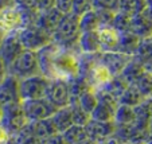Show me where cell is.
I'll return each instance as SVG.
<instances>
[{
    "label": "cell",
    "instance_id": "obj_1",
    "mask_svg": "<svg viewBox=\"0 0 152 144\" xmlns=\"http://www.w3.org/2000/svg\"><path fill=\"white\" fill-rule=\"evenodd\" d=\"M38 57L40 74L45 75L47 80H62L69 82L80 73V54L62 49L53 42L38 51Z\"/></svg>",
    "mask_w": 152,
    "mask_h": 144
},
{
    "label": "cell",
    "instance_id": "obj_2",
    "mask_svg": "<svg viewBox=\"0 0 152 144\" xmlns=\"http://www.w3.org/2000/svg\"><path fill=\"white\" fill-rule=\"evenodd\" d=\"M80 37H81V30H80L78 16L69 12V14L63 15L57 30L53 34V43H55L57 46L62 47V49L75 51L80 54V50H78Z\"/></svg>",
    "mask_w": 152,
    "mask_h": 144
},
{
    "label": "cell",
    "instance_id": "obj_3",
    "mask_svg": "<svg viewBox=\"0 0 152 144\" xmlns=\"http://www.w3.org/2000/svg\"><path fill=\"white\" fill-rule=\"evenodd\" d=\"M8 74L14 75L18 80H23V78L40 74L38 53L31 51V50H24L14 61V64L8 67Z\"/></svg>",
    "mask_w": 152,
    "mask_h": 144
},
{
    "label": "cell",
    "instance_id": "obj_4",
    "mask_svg": "<svg viewBox=\"0 0 152 144\" xmlns=\"http://www.w3.org/2000/svg\"><path fill=\"white\" fill-rule=\"evenodd\" d=\"M30 121L24 115L22 102H14L1 107V118L0 125L7 131L11 136L16 135L20 129H23Z\"/></svg>",
    "mask_w": 152,
    "mask_h": 144
},
{
    "label": "cell",
    "instance_id": "obj_5",
    "mask_svg": "<svg viewBox=\"0 0 152 144\" xmlns=\"http://www.w3.org/2000/svg\"><path fill=\"white\" fill-rule=\"evenodd\" d=\"M20 43L23 46L24 50H31V51H40L46 46H49L53 42V37L47 34L46 31H43L35 24H30V26L23 27L22 30L18 31Z\"/></svg>",
    "mask_w": 152,
    "mask_h": 144
},
{
    "label": "cell",
    "instance_id": "obj_6",
    "mask_svg": "<svg viewBox=\"0 0 152 144\" xmlns=\"http://www.w3.org/2000/svg\"><path fill=\"white\" fill-rule=\"evenodd\" d=\"M47 85H49V80L42 74L19 80L20 100L27 101V100L43 98L45 94H46Z\"/></svg>",
    "mask_w": 152,
    "mask_h": 144
},
{
    "label": "cell",
    "instance_id": "obj_7",
    "mask_svg": "<svg viewBox=\"0 0 152 144\" xmlns=\"http://www.w3.org/2000/svg\"><path fill=\"white\" fill-rule=\"evenodd\" d=\"M97 94V105H96L94 110L92 112L90 117L92 120L97 121H113L115 118V113L118 107V100L110 96L105 90H98L96 92Z\"/></svg>",
    "mask_w": 152,
    "mask_h": 144
},
{
    "label": "cell",
    "instance_id": "obj_8",
    "mask_svg": "<svg viewBox=\"0 0 152 144\" xmlns=\"http://www.w3.org/2000/svg\"><path fill=\"white\" fill-rule=\"evenodd\" d=\"M22 107H23L24 115L28 121H39L50 118L57 110V108L45 97L37 98V100L22 101Z\"/></svg>",
    "mask_w": 152,
    "mask_h": 144
},
{
    "label": "cell",
    "instance_id": "obj_9",
    "mask_svg": "<svg viewBox=\"0 0 152 144\" xmlns=\"http://www.w3.org/2000/svg\"><path fill=\"white\" fill-rule=\"evenodd\" d=\"M45 98L50 101L57 109L69 107L70 104V90L69 82L62 80H49Z\"/></svg>",
    "mask_w": 152,
    "mask_h": 144
},
{
    "label": "cell",
    "instance_id": "obj_10",
    "mask_svg": "<svg viewBox=\"0 0 152 144\" xmlns=\"http://www.w3.org/2000/svg\"><path fill=\"white\" fill-rule=\"evenodd\" d=\"M24 27V20L22 12L16 4H10L3 11H0V30L6 34L18 32Z\"/></svg>",
    "mask_w": 152,
    "mask_h": 144
},
{
    "label": "cell",
    "instance_id": "obj_11",
    "mask_svg": "<svg viewBox=\"0 0 152 144\" xmlns=\"http://www.w3.org/2000/svg\"><path fill=\"white\" fill-rule=\"evenodd\" d=\"M23 51L24 49L20 43L18 32H11V34L4 35L3 40L0 43V58L4 61L7 67L11 66L14 64V61Z\"/></svg>",
    "mask_w": 152,
    "mask_h": 144
},
{
    "label": "cell",
    "instance_id": "obj_12",
    "mask_svg": "<svg viewBox=\"0 0 152 144\" xmlns=\"http://www.w3.org/2000/svg\"><path fill=\"white\" fill-rule=\"evenodd\" d=\"M115 75L109 72V69L102 65L100 62V59L93 65V67L90 69L89 74H88V82H89L90 88H92L94 92H98V90H102L105 89V86L109 84L112 78Z\"/></svg>",
    "mask_w": 152,
    "mask_h": 144
},
{
    "label": "cell",
    "instance_id": "obj_13",
    "mask_svg": "<svg viewBox=\"0 0 152 144\" xmlns=\"http://www.w3.org/2000/svg\"><path fill=\"white\" fill-rule=\"evenodd\" d=\"M85 131L88 137L98 143L104 139L115 135L116 124L113 121H97L90 118V121L85 125Z\"/></svg>",
    "mask_w": 152,
    "mask_h": 144
},
{
    "label": "cell",
    "instance_id": "obj_14",
    "mask_svg": "<svg viewBox=\"0 0 152 144\" xmlns=\"http://www.w3.org/2000/svg\"><path fill=\"white\" fill-rule=\"evenodd\" d=\"M14 102H22L19 93V80L8 74L0 84V107Z\"/></svg>",
    "mask_w": 152,
    "mask_h": 144
},
{
    "label": "cell",
    "instance_id": "obj_15",
    "mask_svg": "<svg viewBox=\"0 0 152 144\" xmlns=\"http://www.w3.org/2000/svg\"><path fill=\"white\" fill-rule=\"evenodd\" d=\"M63 15L65 14H62L55 7H51V8L45 10V11H39L37 20H35V26H38L39 29H42L43 31H46L47 34H50L53 37Z\"/></svg>",
    "mask_w": 152,
    "mask_h": 144
},
{
    "label": "cell",
    "instance_id": "obj_16",
    "mask_svg": "<svg viewBox=\"0 0 152 144\" xmlns=\"http://www.w3.org/2000/svg\"><path fill=\"white\" fill-rule=\"evenodd\" d=\"M131 59H132V57L118 51L100 53V62L105 65L113 75H120Z\"/></svg>",
    "mask_w": 152,
    "mask_h": 144
},
{
    "label": "cell",
    "instance_id": "obj_17",
    "mask_svg": "<svg viewBox=\"0 0 152 144\" xmlns=\"http://www.w3.org/2000/svg\"><path fill=\"white\" fill-rule=\"evenodd\" d=\"M120 31L115 29L113 26H100L97 30V35L100 39L101 53L106 51H116L120 39Z\"/></svg>",
    "mask_w": 152,
    "mask_h": 144
},
{
    "label": "cell",
    "instance_id": "obj_18",
    "mask_svg": "<svg viewBox=\"0 0 152 144\" xmlns=\"http://www.w3.org/2000/svg\"><path fill=\"white\" fill-rule=\"evenodd\" d=\"M78 50H80V54H98V53H101L97 31L81 32L80 40H78Z\"/></svg>",
    "mask_w": 152,
    "mask_h": 144
},
{
    "label": "cell",
    "instance_id": "obj_19",
    "mask_svg": "<svg viewBox=\"0 0 152 144\" xmlns=\"http://www.w3.org/2000/svg\"><path fill=\"white\" fill-rule=\"evenodd\" d=\"M129 31L135 34L137 38H140V39L152 38V19H149L144 14L136 15V16L132 18Z\"/></svg>",
    "mask_w": 152,
    "mask_h": 144
},
{
    "label": "cell",
    "instance_id": "obj_20",
    "mask_svg": "<svg viewBox=\"0 0 152 144\" xmlns=\"http://www.w3.org/2000/svg\"><path fill=\"white\" fill-rule=\"evenodd\" d=\"M140 38H137L135 34H132L131 31H125L120 34V39H118L117 50L116 51L126 54L129 57H133L137 50L139 45H140Z\"/></svg>",
    "mask_w": 152,
    "mask_h": 144
},
{
    "label": "cell",
    "instance_id": "obj_21",
    "mask_svg": "<svg viewBox=\"0 0 152 144\" xmlns=\"http://www.w3.org/2000/svg\"><path fill=\"white\" fill-rule=\"evenodd\" d=\"M51 121L58 133H63L66 129H69L73 125V117H72L70 107H63L57 109L54 115L51 116Z\"/></svg>",
    "mask_w": 152,
    "mask_h": 144
},
{
    "label": "cell",
    "instance_id": "obj_22",
    "mask_svg": "<svg viewBox=\"0 0 152 144\" xmlns=\"http://www.w3.org/2000/svg\"><path fill=\"white\" fill-rule=\"evenodd\" d=\"M144 72H145V70H144L143 64L132 57V59L128 62V65H126L125 69L121 72L120 75L125 80V82L128 85H133L136 82V80H137Z\"/></svg>",
    "mask_w": 152,
    "mask_h": 144
},
{
    "label": "cell",
    "instance_id": "obj_23",
    "mask_svg": "<svg viewBox=\"0 0 152 144\" xmlns=\"http://www.w3.org/2000/svg\"><path fill=\"white\" fill-rule=\"evenodd\" d=\"M30 123H31V127L34 129V133L37 135V137L40 141L55 135V133H58L54 124H53L51 117L45 118V120H39V121H30Z\"/></svg>",
    "mask_w": 152,
    "mask_h": 144
},
{
    "label": "cell",
    "instance_id": "obj_24",
    "mask_svg": "<svg viewBox=\"0 0 152 144\" xmlns=\"http://www.w3.org/2000/svg\"><path fill=\"white\" fill-rule=\"evenodd\" d=\"M89 82H88V78L82 77V75H77L75 78H73L72 81H69V90H70V102H74L77 101L81 96L85 92L90 90Z\"/></svg>",
    "mask_w": 152,
    "mask_h": 144
},
{
    "label": "cell",
    "instance_id": "obj_25",
    "mask_svg": "<svg viewBox=\"0 0 152 144\" xmlns=\"http://www.w3.org/2000/svg\"><path fill=\"white\" fill-rule=\"evenodd\" d=\"M78 22H80L81 32L97 31L101 26L100 18H98L97 12H96L94 10H90V11L85 12L83 15H81V16L78 18Z\"/></svg>",
    "mask_w": 152,
    "mask_h": 144
},
{
    "label": "cell",
    "instance_id": "obj_26",
    "mask_svg": "<svg viewBox=\"0 0 152 144\" xmlns=\"http://www.w3.org/2000/svg\"><path fill=\"white\" fill-rule=\"evenodd\" d=\"M135 110V123L148 127L149 118L152 117V98H145L143 102L133 108Z\"/></svg>",
    "mask_w": 152,
    "mask_h": 144
},
{
    "label": "cell",
    "instance_id": "obj_27",
    "mask_svg": "<svg viewBox=\"0 0 152 144\" xmlns=\"http://www.w3.org/2000/svg\"><path fill=\"white\" fill-rule=\"evenodd\" d=\"M144 100H145V97H144V96L141 94L133 85H129V86L125 89V92L120 96V98H118V104L135 108V107H137L140 102H143Z\"/></svg>",
    "mask_w": 152,
    "mask_h": 144
},
{
    "label": "cell",
    "instance_id": "obj_28",
    "mask_svg": "<svg viewBox=\"0 0 152 144\" xmlns=\"http://www.w3.org/2000/svg\"><path fill=\"white\" fill-rule=\"evenodd\" d=\"M145 3L147 0H118V11L133 18L143 14L145 10Z\"/></svg>",
    "mask_w": 152,
    "mask_h": 144
},
{
    "label": "cell",
    "instance_id": "obj_29",
    "mask_svg": "<svg viewBox=\"0 0 152 144\" xmlns=\"http://www.w3.org/2000/svg\"><path fill=\"white\" fill-rule=\"evenodd\" d=\"M113 123L116 125H131L135 123V110L133 108L126 107V105L118 104L117 110L115 113Z\"/></svg>",
    "mask_w": 152,
    "mask_h": 144
},
{
    "label": "cell",
    "instance_id": "obj_30",
    "mask_svg": "<svg viewBox=\"0 0 152 144\" xmlns=\"http://www.w3.org/2000/svg\"><path fill=\"white\" fill-rule=\"evenodd\" d=\"M12 141H14V144H40L42 143L34 133L31 123H28L23 129H20L16 135L12 136Z\"/></svg>",
    "mask_w": 152,
    "mask_h": 144
},
{
    "label": "cell",
    "instance_id": "obj_31",
    "mask_svg": "<svg viewBox=\"0 0 152 144\" xmlns=\"http://www.w3.org/2000/svg\"><path fill=\"white\" fill-rule=\"evenodd\" d=\"M133 58L137 59L139 62H141L143 65L148 61H152V38L140 40V45H139Z\"/></svg>",
    "mask_w": 152,
    "mask_h": 144
},
{
    "label": "cell",
    "instance_id": "obj_32",
    "mask_svg": "<svg viewBox=\"0 0 152 144\" xmlns=\"http://www.w3.org/2000/svg\"><path fill=\"white\" fill-rule=\"evenodd\" d=\"M62 136L65 139V141H66V144H77L80 141H82L83 139L88 137L85 127H80V125H74V124L69 129L65 131L62 133Z\"/></svg>",
    "mask_w": 152,
    "mask_h": 144
},
{
    "label": "cell",
    "instance_id": "obj_33",
    "mask_svg": "<svg viewBox=\"0 0 152 144\" xmlns=\"http://www.w3.org/2000/svg\"><path fill=\"white\" fill-rule=\"evenodd\" d=\"M129 85L125 82V80H124L121 75H115V77L112 78V81H110L109 84L105 86V92H108L110 96H113L115 98H120V96L123 94L124 92H125V89L128 88Z\"/></svg>",
    "mask_w": 152,
    "mask_h": 144
},
{
    "label": "cell",
    "instance_id": "obj_34",
    "mask_svg": "<svg viewBox=\"0 0 152 144\" xmlns=\"http://www.w3.org/2000/svg\"><path fill=\"white\" fill-rule=\"evenodd\" d=\"M133 86H135L145 98H151L152 97V73L144 72L143 74L136 80Z\"/></svg>",
    "mask_w": 152,
    "mask_h": 144
},
{
    "label": "cell",
    "instance_id": "obj_35",
    "mask_svg": "<svg viewBox=\"0 0 152 144\" xmlns=\"http://www.w3.org/2000/svg\"><path fill=\"white\" fill-rule=\"evenodd\" d=\"M70 110H72V117H73V124L74 125H80V127H85L88 123L90 121V115L88 112L82 109V108L78 105L77 101L74 102H70L69 104Z\"/></svg>",
    "mask_w": 152,
    "mask_h": 144
},
{
    "label": "cell",
    "instance_id": "obj_36",
    "mask_svg": "<svg viewBox=\"0 0 152 144\" xmlns=\"http://www.w3.org/2000/svg\"><path fill=\"white\" fill-rule=\"evenodd\" d=\"M77 102L85 112H88L89 115H92V112L94 110L96 105H97V102H98L97 94H96V92L93 89H90V90H88V92L83 93V94L77 100Z\"/></svg>",
    "mask_w": 152,
    "mask_h": 144
},
{
    "label": "cell",
    "instance_id": "obj_37",
    "mask_svg": "<svg viewBox=\"0 0 152 144\" xmlns=\"http://www.w3.org/2000/svg\"><path fill=\"white\" fill-rule=\"evenodd\" d=\"M131 22H132V16L124 14V12L117 11L115 14V18H113L112 26L115 27L117 31L120 32H125L131 30Z\"/></svg>",
    "mask_w": 152,
    "mask_h": 144
},
{
    "label": "cell",
    "instance_id": "obj_38",
    "mask_svg": "<svg viewBox=\"0 0 152 144\" xmlns=\"http://www.w3.org/2000/svg\"><path fill=\"white\" fill-rule=\"evenodd\" d=\"M93 10L96 11H118V0H93Z\"/></svg>",
    "mask_w": 152,
    "mask_h": 144
},
{
    "label": "cell",
    "instance_id": "obj_39",
    "mask_svg": "<svg viewBox=\"0 0 152 144\" xmlns=\"http://www.w3.org/2000/svg\"><path fill=\"white\" fill-rule=\"evenodd\" d=\"M93 10V0H73L72 14L80 18L85 12Z\"/></svg>",
    "mask_w": 152,
    "mask_h": 144
},
{
    "label": "cell",
    "instance_id": "obj_40",
    "mask_svg": "<svg viewBox=\"0 0 152 144\" xmlns=\"http://www.w3.org/2000/svg\"><path fill=\"white\" fill-rule=\"evenodd\" d=\"M18 3H24L37 11H45L55 6V0H20Z\"/></svg>",
    "mask_w": 152,
    "mask_h": 144
},
{
    "label": "cell",
    "instance_id": "obj_41",
    "mask_svg": "<svg viewBox=\"0 0 152 144\" xmlns=\"http://www.w3.org/2000/svg\"><path fill=\"white\" fill-rule=\"evenodd\" d=\"M55 8L59 10L62 14H69L72 12L73 0H55Z\"/></svg>",
    "mask_w": 152,
    "mask_h": 144
},
{
    "label": "cell",
    "instance_id": "obj_42",
    "mask_svg": "<svg viewBox=\"0 0 152 144\" xmlns=\"http://www.w3.org/2000/svg\"><path fill=\"white\" fill-rule=\"evenodd\" d=\"M40 144H66V141H65V139H63L62 133H55V135H53V136H50V137L42 140Z\"/></svg>",
    "mask_w": 152,
    "mask_h": 144
},
{
    "label": "cell",
    "instance_id": "obj_43",
    "mask_svg": "<svg viewBox=\"0 0 152 144\" xmlns=\"http://www.w3.org/2000/svg\"><path fill=\"white\" fill-rule=\"evenodd\" d=\"M11 140H12V136L0 125V144H7Z\"/></svg>",
    "mask_w": 152,
    "mask_h": 144
},
{
    "label": "cell",
    "instance_id": "obj_44",
    "mask_svg": "<svg viewBox=\"0 0 152 144\" xmlns=\"http://www.w3.org/2000/svg\"><path fill=\"white\" fill-rule=\"evenodd\" d=\"M8 75V67L4 64V61L0 58V84L6 80V77Z\"/></svg>",
    "mask_w": 152,
    "mask_h": 144
},
{
    "label": "cell",
    "instance_id": "obj_45",
    "mask_svg": "<svg viewBox=\"0 0 152 144\" xmlns=\"http://www.w3.org/2000/svg\"><path fill=\"white\" fill-rule=\"evenodd\" d=\"M145 16H148L149 19H152V0H147L145 3V10L143 12Z\"/></svg>",
    "mask_w": 152,
    "mask_h": 144
},
{
    "label": "cell",
    "instance_id": "obj_46",
    "mask_svg": "<svg viewBox=\"0 0 152 144\" xmlns=\"http://www.w3.org/2000/svg\"><path fill=\"white\" fill-rule=\"evenodd\" d=\"M10 4H14V1H12V0H0V11H3Z\"/></svg>",
    "mask_w": 152,
    "mask_h": 144
},
{
    "label": "cell",
    "instance_id": "obj_47",
    "mask_svg": "<svg viewBox=\"0 0 152 144\" xmlns=\"http://www.w3.org/2000/svg\"><path fill=\"white\" fill-rule=\"evenodd\" d=\"M143 66H144V70H145V72L152 73V61H148V62H145Z\"/></svg>",
    "mask_w": 152,
    "mask_h": 144
},
{
    "label": "cell",
    "instance_id": "obj_48",
    "mask_svg": "<svg viewBox=\"0 0 152 144\" xmlns=\"http://www.w3.org/2000/svg\"><path fill=\"white\" fill-rule=\"evenodd\" d=\"M77 144H97V143H96V141H93L92 139L86 137V139H83L82 141H80V143H77Z\"/></svg>",
    "mask_w": 152,
    "mask_h": 144
},
{
    "label": "cell",
    "instance_id": "obj_49",
    "mask_svg": "<svg viewBox=\"0 0 152 144\" xmlns=\"http://www.w3.org/2000/svg\"><path fill=\"white\" fill-rule=\"evenodd\" d=\"M148 129H149V135L152 137V117L149 118V123H148Z\"/></svg>",
    "mask_w": 152,
    "mask_h": 144
},
{
    "label": "cell",
    "instance_id": "obj_50",
    "mask_svg": "<svg viewBox=\"0 0 152 144\" xmlns=\"http://www.w3.org/2000/svg\"><path fill=\"white\" fill-rule=\"evenodd\" d=\"M3 38H4V32L0 30V43H1V40H3Z\"/></svg>",
    "mask_w": 152,
    "mask_h": 144
},
{
    "label": "cell",
    "instance_id": "obj_51",
    "mask_svg": "<svg viewBox=\"0 0 152 144\" xmlns=\"http://www.w3.org/2000/svg\"><path fill=\"white\" fill-rule=\"evenodd\" d=\"M147 144H152V137L149 139V140H148V143H147Z\"/></svg>",
    "mask_w": 152,
    "mask_h": 144
},
{
    "label": "cell",
    "instance_id": "obj_52",
    "mask_svg": "<svg viewBox=\"0 0 152 144\" xmlns=\"http://www.w3.org/2000/svg\"><path fill=\"white\" fill-rule=\"evenodd\" d=\"M0 118H1V107H0Z\"/></svg>",
    "mask_w": 152,
    "mask_h": 144
},
{
    "label": "cell",
    "instance_id": "obj_53",
    "mask_svg": "<svg viewBox=\"0 0 152 144\" xmlns=\"http://www.w3.org/2000/svg\"><path fill=\"white\" fill-rule=\"evenodd\" d=\"M7 144H14V141L11 140V141H8V143H7Z\"/></svg>",
    "mask_w": 152,
    "mask_h": 144
}]
</instances>
